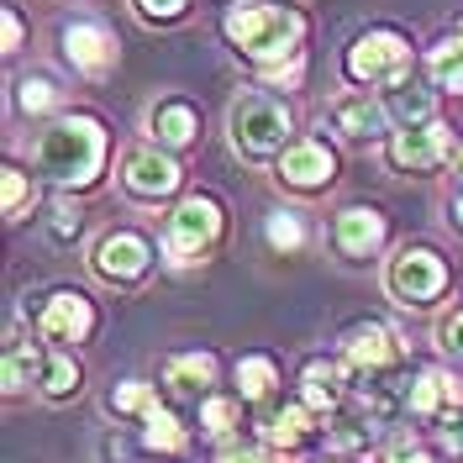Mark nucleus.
<instances>
[{"label": "nucleus", "mask_w": 463, "mask_h": 463, "mask_svg": "<svg viewBox=\"0 0 463 463\" xmlns=\"http://www.w3.org/2000/svg\"><path fill=\"white\" fill-rule=\"evenodd\" d=\"M106 158H111V132H106L100 116H90V111L53 116L37 132V143H32V169H37V179L63 184V190L95 184L100 169H106Z\"/></svg>", "instance_id": "nucleus-1"}, {"label": "nucleus", "mask_w": 463, "mask_h": 463, "mask_svg": "<svg viewBox=\"0 0 463 463\" xmlns=\"http://www.w3.org/2000/svg\"><path fill=\"white\" fill-rule=\"evenodd\" d=\"M222 32H227L232 53L259 63V69H274L285 58H300V43H306V16L295 5H269V0H237L222 16Z\"/></svg>", "instance_id": "nucleus-2"}, {"label": "nucleus", "mask_w": 463, "mask_h": 463, "mask_svg": "<svg viewBox=\"0 0 463 463\" xmlns=\"http://www.w3.org/2000/svg\"><path fill=\"white\" fill-rule=\"evenodd\" d=\"M227 132H232V147L242 158L263 164V158H279L295 143V111H289V100L269 95V90H248V95L232 100Z\"/></svg>", "instance_id": "nucleus-3"}, {"label": "nucleus", "mask_w": 463, "mask_h": 463, "mask_svg": "<svg viewBox=\"0 0 463 463\" xmlns=\"http://www.w3.org/2000/svg\"><path fill=\"white\" fill-rule=\"evenodd\" d=\"M343 369L353 384H401L405 374V347L384 321H358L343 332Z\"/></svg>", "instance_id": "nucleus-4"}, {"label": "nucleus", "mask_w": 463, "mask_h": 463, "mask_svg": "<svg viewBox=\"0 0 463 463\" xmlns=\"http://www.w3.org/2000/svg\"><path fill=\"white\" fill-rule=\"evenodd\" d=\"M227 232V211L216 195H184L164 222V253L174 263H201Z\"/></svg>", "instance_id": "nucleus-5"}, {"label": "nucleus", "mask_w": 463, "mask_h": 463, "mask_svg": "<svg viewBox=\"0 0 463 463\" xmlns=\"http://www.w3.org/2000/svg\"><path fill=\"white\" fill-rule=\"evenodd\" d=\"M347 85H395L401 74H411V37L395 27H369L347 43L343 53Z\"/></svg>", "instance_id": "nucleus-6"}, {"label": "nucleus", "mask_w": 463, "mask_h": 463, "mask_svg": "<svg viewBox=\"0 0 463 463\" xmlns=\"http://www.w3.org/2000/svg\"><path fill=\"white\" fill-rule=\"evenodd\" d=\"M384 289L401 306H432L437 295L448 289V263L427 242H405L401 253L390 259V269H384Z\"/></svg>", "instance_id": "nucleus-7"}, {"label": "nucleus", "mask_w": 463, "mask_h": 463, "mask_svg": "<svg viewBox=\"0 0 463 463\" xmlns=\"http://www.w3.org/2000/svg\"><path fill=\"white\" fill-rule=\"evenodd\" d=\"M58 53H63V63H69L80 80H106L116 69V58H121V48H116V32L106 27V22L74 16V22L58 27Z\"/></svg>", "instance_id": "nucleus-8"}, {"label": "nucleus", "mask_w": 463, "mask_h": 463, "mask_svg": "<svg viewBox=\"0 0 463 463\" xmlns=\"http://www.w3.org/2000/svg\"><path fill=\"white\" fill-rule=\"evenodd\" d=\"M95 300H90L85 289L74 285H58L43 295V306H37V317H32V326H37V337L43 343H90V332H95Z\"/></svg>", "instance_id": "nucleus-9"}, {"label": "nucleus", "mask_w": 463, "mask_h": 463, "mask_svg": "<svg viewBox=\"0 0 463 463\" xmlns=\"http://www.w3.org/2000/svg\"><path fill=\"white\" fill-rule=\"evenodd\" d=\"M153 242H147L143 232H132V227H116L106 232L100 242H95V253H90V269L106 279V285H143L147 279V269H153Z\"/></svg>", "instance_id": "nucleus-10"}, {"label": "nucleus", "mask_w": 463, "mask_h": 463, "mask_svg": "<svg viewBox=\"0 0 463 463\" xmlns=\"http://www.w3.org/2000/svg\"><path fill=\"white\" fill-rule=\"evenodd\" d=\"M179 179H184V169L174 164L169 147L147 143V147H127L121 153V190L132 201H169L179 190Z\"/></svg>", "instance_id": "nucleus-11"}, {"label": "nucleus", "mask_w": 463, "mask_h": 463, "mask_svg": "<svg viewBox=\"0 0 463 463\" xmlns=\"http://www.w3.org/2000/svg\"><path fill=\"white\" fill-rule=\"evenodd\" d=\"M390 164L401 174H432L448 153H453V127L432 116V121H416V127H401V132H390Z\"/></svg>", "instance_id": "nucleus-12"}, {"label": "nucleus", "mask_w": 463, "mask_h": 463, "mask_svg": "<svg viewBox=\"0 0 463 463\" xmlns=\"http://www.w3.org/2000/svg\"><path fill=\"white\" fill-rule=\"evenodd\" d=\"M405 411L421 416V421H437V427H458L463 416V379L448 374V369H421L416 384H405Z\"/></svg>", "instance_id": "nucleus-13"}, {"label": "nucleus", "mask_w": 463, "mask_h": 463, "mask_svg": "<svg viewBox=\"0 0 463 463\" xmlns=\"http://www.w3.org/2000/svg\"><path fill=\"white\" fill-rule=\"evenodd\" d=\"M337 179V153L326 147V137H295V143L279 153V184L289 190H326Z\"/></svg>", "instance_id": "nucleus-14"}, {"label": "nucleus", "mask_w": 463, "mask_h": 463, "mask_svg": "<svg viewBox=\"0 0 463 463\" xmlns=\"http://www.w3.org/2000/svg\"><path fill=\"white\" fill-rule=\"evenodd\" d=\"M384 232H390V222L379 205H343L332 216V248L343 259H374L384 248Z\"/></svg>", "instance_id": "nucleus-15"}, {"label": "nucleus", "mask_w": 463, "mask_h": 463, "mask_svg": "<svg viewBox=\"0 0 463 463\" xmlns=\"http://www.w3.org/2000/svg\"><path fill=\"white\" fill-rule=\"evenodd\" d=\"M332 127L343 132L347 143H374V137H384L395 121H390V111H384L379 95L353 90V95H337V100H332Z\"/></svg>", "instance_id": "nucleus-16"}, {"label": "nucleus", "mask_w": 463, "mask_h": 463, "mask_svg": "<svg viewBox=\"0 0 463 463\" xmlns=\"http://www.w3.org/2000/svg\"><path fill=\"white\" fill-rule=\"evenodd\" d=\"M147 137L158 147H169V153H179V147H190L201 137V111H195L184 95H164V100H153V111H147Z\"/></svg>", "instance_id": "nucleus-17"}, {"label": "nucleus", "mask_w": 463, "mask_h": 463, "mask_svg": "<svg viewBox=\"0 0 463 463\" xmlns=\"http://www.w3.org/2000/svg\"><path fill=\"white\" fill-rule=\"evenodd\" d=\"M164 384H169L179 401H195L201 405L211 390H216V353H174L164 364Z\"/></svg>", "instance_id": "nucleus-18"}, {"label": "nucleus", "mask_w": 463, "mask_h": 463, "mask_svg": "<svg viewBox=\"0 0 463 463\" xmlns=\"http://www.w3.org/2000/svg\"><path fill=\"white\" fill-rule=\"evenodd\" d=\"M384 111L395 127H416V121H432L437 116V85H421L416 74H401L395 85H384Z\"/></svg>", "instance_id": "nucleus-19"}, {"label": "nucleus", "mask_w": 463, "mask_h": 463, "mask_svg": "<svg viewBox=\"0 0 463 463\" xmlns=\"http://www.w3.org/2000/svg\"><path fill=\"white\" fill-rule=\"evenodd\" d=\"M300 401L311 405V411H332V405H343V395H347V384H353V374L343 369V358H311L306 364V374H300Z\"/></svg>", "instance_id": "nucleus-20"}, {"label": "nucleus", "mask_w": 463, "mask_h": 463, "mask_svg": "<svg viewBox=\"0 0 463 463\" xmlns=\"http://www.w3.org/2000/svg\"><path fill=\"white\" fill-rule=\"evenodd\" d=\"M311 432H317V421H311V405H306V401L274 405V411L263 416V442H269V448L295 453V448H306V442H311Z\"/></svg>", "instance_id": "nucleus-21"}, {"label": "nucleus", "mask_w": 463, "mask_h": 463, "mask_svg": "<svg viewBox=\"0 0 463 463\" xmlns=\"http://www.w3.org/2000/svg\"><path fill=\"white\" fill-rule=\"evenodd\" d=\"M43 369H48V353L37 343H5V395H22L27 384H43Z\"/></svg>", "instance_id": "nucleus-22"}, {"label": "nucleus", "mask_w": 463, "mask_h": 463, "mask_svg": "<svg viewBox=\"0 0 463 463\" xmlns=\"http://www.w3.org/2000/svg\"><path fill=\"white\" fill-rule=\"evenodd\" d=\"M274 390H279V364L269 358V353H248V358H237V395L242 401H274Z\"/></svg>", "instance_id": "nucleus-23"}, {"label": "nucleus", "mask_w": 463, "mask_h": 463, "mask_svg": "<svg viewBox=\"0 0 463 463\" xmlns=\"http://www.w3.org/2000/svg\"><path fill=\"white\" fill-rule=\"evenodd\" d=\"M427 80L448 95H463V32L442 37L432 53H427Z\"/></svg>", "instance_id": "nucleus-24"}, {"label": "nucleus", "mask_w": 463, "mask_h": 463, "mask_svg": "<svg viewBox=\"0 0 463 463\" xmlns=\"http://www.w3.org/2000/svg\"><path fill=\"white\" fill-rule=\"evenodd\" d=\"M143 448H153V453H184L190 448V432H184V421L174 411L153 405L143 416Z\"/></svg>", "instance_id": "nucleus-25"}, {"label": "nucleus", "mask_w": 463, "mask_h": 463, "mask_svg": "<svg viewBox=\"0 0 463 463\" xmlns=\"http://www.w3.org/2000/svg\"><path fill=\"white\" fill-rule=\"evenodd\" d=\"M80 358L69 353V347H58L48 353V369H43V395L48 401H69V395H80Z\"/></svg>", "instance_id": "nucleus-26"}, {"label": "nucleus", "mask_w": 463, "mask_h": 463, "mask_svg": "<svg viewBox=\"0 0 463 463\" xmlns=\"http://www.w3.org/2000/svg\"><path fill=\"white\" fill-rule=\"evenodd\" d=\"M237 421H242V395H205V401H201V427H205V437L227 442V437L237 432Z\"/></svg>", "instance_id": "nucleus-27"}, {"label": "nucleus", "mask_w": 463, "mask_h": 463, "mask_svg": "<svg viewBox=\"0 0 463 463\" xmlns=\"http://www.w3.org/2000/svg\"><path fill=\"white\" fill-rule=\"evenodd\" d=\"M63 106V95H58V85L48 80V74H22L16 80V111L27 116H48Z\"/></svg>", "instance_id": "nucleus-28"}, {"label": "nucleus", "mask_w": 463, "mask_h": 463, "mask_svg": "<svg viewBox=\"0 0 463 463\" xmlns=\"http://www.w3.org/2000/svg\"><path fill=\"white\" fill-rule=\"evenodd\" d=\"M263 237H269L274 253H300V248H306V222H300L295 211H269Z\"/></svg>", "instance_id": "nucleus-29"}, {"label": "nucleus", "mask_w": 463, "mask_h": 463, "mask_svg": "<svg viewBox=\"0 0 463 463\" xmlns=\"http://www.w3.org/2000/svg\"><path fill=\"white\" fill-rule=\"evenodd\" d=\"M153 384H147V379H127V384H116L111 395H106V411H111V416H147V411H153Z\"/></svg>", "instance_id": "nucleus-30"}, {"label": "nucleus", "mask_w": 463, "mask_h": 463, "mask_svg": "<svg viewBox=\"0 0 463 463\" xmlns=\"http://www.w3.org/2000/svg\"><path fill=\"white\" fill-rule=\"evenodd\" d=\"M132 11H137V22H147V27H174V22H184L190 0H132Z\"/></svg>", "instance_id": "nucleus-31"}, {"label": "nucleus", "mask_w": 463, "mask_h": 463, "mask_svg": "<svg viewBox=\"0 0 463 463\" xmlns=\"http://www.w3.org/2000/svg\"><path fill=\"white\" fill-rule=\"evenodd\" d=\"M80 227H85V211L74 201H53V211H48V237L53 242H74Z\"/></svg>", "instance_id": "nucleus-32"}, {"label": "nucleus", "mask_w": 463, "mask_h": 463, "mask_svg": "<svg viewBox=\"0 0 463 463\" xmlns=\"http://www.w3.org/2000/svg\"><path fill=\"white\" fill-rule=\"evenodd\" d=\"M32 205V174L16 169V164H5V216L11 222H22V211Z\"/></svg>", "instance_id": "nucleus-33"}, {"label": "nucleus", "mask_w": 463, "mask_h": 463, "mask_svg": "<svg viewBox=\"0 0 463 463\" xmlns=\"http://www.w3.org/2000/svg\"><path fill=\"white\" fill-rule=\"evenodd\" d=\"M437 347H442L448 358H463V306H453L448 317L437 321Z\"/></svg>", "instance_id": "nucleus-34"}, {"label": "nucleus", "mask_w": 463, "mask_h": 463, "mask_svg": "<svg viewBox=\"0 0 463 463\" xmlns=\"http://www.w3.org/2000/svg\"><path fill=\"white\" fill-rule=\"evenodd\" d=\"M263 80H269V85H279V90H295L300 80H306V53L285 58V63H274V69H263Z\"/></svg>", "instance_id": "nucleus-35"}, {"label": "nucleus", "mask_w": 463, "mask_h": 463, "mask_svg": "<svg viewBox=\"0 0 463 463\" xmlns=\"http://www.w3.org/2000/svg\"><path fill=\"white\" fill-rule=\"evenodd\" d=\"M384 463H442L432 453V448H421V442H390V448H384Z\"/></svg>", "instance_id": "nucleus-36"}, {"label": "nucleus", "mask_w": 463, "mask_h": 463, "mask_svg": "<svg viewBox=\"0 0 463 463\" xmlns=\"http://www.w3.org/2000/svg\"><path fill=\"white\" fill-rule=\"evenodd\" d=\"M22 43H27L22 11H16V5H5V53H22Z\"/></svg>", "instance_id": "nucleus-37"}, {"label": "nucleus", "mask_w": 463, "mask_h": 463, "mask_svg": "<svg viewBox=\"0 0 463 463\" xmlns=\"http://www.w3.org/2000/svg\"><path fill=\"white\" fill-rule=\"evenodd\" d=\"M100 463H132V448H127L116 432H106L100 437Z\"/></svg>", "instance_id": "nucleus-38"}, {"label": "nucleus", "mask_w": 463, "mask_h": 463, "mask_svg": "<svg viewBox=\"0 0 463 463\" xmlns=\"http://www.w3.org/2000/svg\"><path fill=\"white\" fill-rule=\"evenodd\" d=\"M216 463H279V458H269L263 448H227Z\"/></svg>", "instance_id": "nucleus-39"}, {"label": "nucleus", "mask_w": 463, "mask_h": 463, "mask_svg": "<svg viewBox=\"0 0 463 463\" xmlns=\"http://www.w3.org/2000/svg\"><path fill=\"white\" fill-rule=\"evenodd\" d=\"M453 195H463V143H458V153H453Z\"/></svg>", "instance_id": "nucleus-40"}, {"label": "nucleus", "mask_w": 463, "mask_h": 463, "mask_svg": "<svg viewBox=\"0 0 463 463\" xmlns=\"http://www.w3.org/2000/svg\"><path fill=\"white\" fill-rule=\"evenodd\" d=\"M453 216H458V227H463V195H453Z\"/></svg>", "instance_id": "nucleus-41"}, {"label": "nucleus", "mask_w": 463, "mask_h": 463, "mask_svg": "<svg viewBox=\"0 0 463 463\" xmlns=\"http://www.w3.org/2000/svg\"><path fill=\"white\" fill-rule=\"evenodd\" d=\"M321 463H343V458H321Z\"/></svg>", "instance_id": "nucleus-42"}, {"label": "nucleus", "mask_w": 463, "mask_h": 463, "mask_svg": "<svg viewBox=\"0 0 463 463\" xmlns=\"http://www.w3.org/2000/svg\"><path fill=\"white\" fill-rule=\"evenodd\" d=\"M295 5H306V0H295Z\"/></svg>", "instance_id": "nucleus-43"}]
</instances>
